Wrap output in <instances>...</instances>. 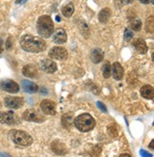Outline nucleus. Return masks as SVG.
<instances>
[{
	"label": "nucleus",
	"instance_id": "f257e3e1",
	"mask_svg": "<svg viewBox=\"0 0 154 157\" xmlns=\"http://www.w3.org/2000/svg\"><path fill=\"white\" fill-rule=\"evenodd\" d=\"M20 46L27 52L39 53L46 49L47 44L42 38L35 37L30 34H26L22 36L20 40Z\"/></svg>",
	"mask_w": 154,
	"mask_h": 157
},
{
	"label": "nucleus",
	"instance_id": "f03ea898",
	"mask_svg": "<svg viewBox=\"0 0 154 157\" xmlns=\"http://www.w3.org/2000/svg\"><path fill=\"white\" fill-rule=\"evenodd\" d=\"M37 32L43 38H49L54 31V24L51 16L42 15L38 18L36 24Z\"/></svg>",
	"mask_w": 154,
	"mask_h": 157
},
{
	"label": "nucleus",
	"instance_id": "7ed1b4c3",
	"mask_svg": "<svg viewBox=\"0 0 154 157\" xmlns=\"http://www.w3.org/2000/svg\"><path fill=\"white\" fill-rule=\"evenodd\" d=\"M95 124V119L90 114H82L74 119V126L83 132L93 130Z\"/></svg>",
	"mask_w": 154,
	"mask_h": 157
},
{
	"label": "nucleus",
	"instance_id": "20e7f679",
	"mask_svg": "<svg viewBox=\"0 0 154 157\" xmlns=\"http://www.w3.org/2000/svg\"><path fill=\"white\" fill-rule=\"evenodd\" d=\"M10 138L14 144L23 146V147H28V146L31 145L34 142V139L30 136V134L24 131H19V130H12L9 132Z\"/></svg>",
	"mask_w": 154,
	"mask_h": 157
},
{
	"label": "nucleus",
	"instance_id": "39448f33",
	"mask_svg": "<svg viewBox=\"0 0 154 157\" xmlns=\"http://www.w3.org/2000/svg\"><path fill=\"white\" fill-rule=\"evenodd\" d=\"M22 117H23V119L26 121H31V122H36V123H41L45 120V117H43V115L40 114L38 111L34 110V109L26 110Z\"/></svg>",
	"mask_w": 154,
	"mask_h": 157
},
{
	"label": "nucleus",
	"instance_id": "423d86ee",
	"mask_svg": "<svg viewBox=\"0 0 154 157\" xmlns=\"http://www.w3.org/2000/svg\"><path fill=\"white\" fill-rule=\"evenodd\" d=\"M49 56L51 59L63 61L68 58V50L62 47H54L49 51Z\"/></svg>",
	"mask_w": 154,
	"mask_h": 157
},
{
	"label": "nucleus",
	"instance_id": "0eeeda50",
	"mask_svg": "<svg viewBox=\"0 0 154 157\" xmlns=\"http://www.w3.org/2000/svg\"><path fill=\"white\" fill-rule=\"evenodd\" d=\"M41 110L43 114L49 115V116H54L56 114V105L55 102L50 99H44L40 104Z\"/></svg>",
	"mask_w": 154,
	"mask_h": 157
},
{
	"label": "nucleus",
	"instance_id": "6e6552de",
	"mask_svg": "<svg viewBox=\"0 0 154 157\" xmlns=\"http://www.w3.org/2000/svg\"><path fill=\"white\" fill-rule=\"evenodd\" d=\"M17 117L14 115V112L9 111V112H0V123L7 125H14L18 122Z\"/></svg>",
	"mask_w": 154,
	"mask_h": 157
},
{
	"label": "nucleus",
	"instance_id": "1a4fd4ad",
	"mask_svg": "<svg viewBox=\"0 0 154 157\" xmlns=\"http://www.w3.org/2000/svg\"><path fill=\"white\" fill-rule=\"evenodd\" d=\"M0 87L2 90L10 93V94H15L19 92V85L13 80H4L0 82Z\"/></svg>",
	"mask_w": 154,
	"mask_h": 157
},
{
	"label": "nucleus",
	"instance_id": "9d476101",
	"mask_svg": "<svg viewBox=\"0 0 154 157\" xmlns=\"http://www.w3.org/2000/svg\"><path fill=\"white\" fill-rule=\"evenodd\" d=\"M4 104L10 109H19L23 106L24 100L19 97H7L4 100Z\"/></svg>",
	"mask_w": 154,
	"mask_h": 157
},
{
	"label": "nucleus",
	"instance_id": "9b49d317",
	"mask_svg": "<svg viewBox=\"0 0 154 157\" xmlns=\"http://www.w3.org/2000/svg\"><path fill=\"white\" fill-rule=\"evenodd\" d=\"M39 66L41 70H43L46 73H54L57 70V64L55 62H53L52 60L50 59H44L39 62Z\"/></svg>",
	"mask_w": 154,
	"mask_h": 157
},
{
	"label": "nucleus",
	"instance_id": "f8f14e48",
	"mask_svg": "<svg viewBox=\"0 0 154 157\" xmlns=\"http://www.w3.org/2000/svg\"><path fill=\"white\" fill-rule=\"evenodd\" d=\"M51 150L54 153H56L58 155H64L68 152L67 151V147L65 146V144H63L61 141L59 140H55L51 143Z\"/></svg>",
	"mask_w": 154,
	"mask_h": 157
},
{
	"label": "nucleus",
	"instance_id": "ddd939ff",
	"mask_svg": "<svg viewBox=\"0 0 154 157\" xmlns=\"http://www.w3.org/2000/svg\"><path fill=\"white\" fill-rule=\"evenodd\" d=\"M132 46L134 47L136 51L140 54H146L148 51V48L146 42L141 38L134 39V41L132 42Z\"/></svg>",
	"mask_w": 154,
	"mask_h": 157
},
{
	"label": "nucleus",
	"instance_id": "4468645a",
	"mask_svg": "<svg viewBox=\"0 0 154 157\" xmlns=\"http://www.w3.org/2000/svg\"><path fill=\"white\" fill-rule=\"evenodd\" d=\"M21 85H22V88H23V90L26 93L34 94V93H36L39 90L38 85L36 83H34V82H30V81H27V80L22 81Z\"/></svg>",
	"mask_w": 154,
	"mask_h": 157
},
{
	"label": "nucleus",
	"instance_id": "2eb2a0df",
	"mask_svg": "<svg viewBox=\"0 0 154 157\" xmlns=\"http://www.w3.org/2000/svg\"><path fill=\"white\" fill-rule=\"evenodd\" d=\"M111 69H112V77L115 78L116 81H121L123 78L124 76V68L123 66L121 65L118 62H115L111 65Z\"/></svg>",
	"mask_w": 154,
	"mask_h": 157
},
{
	"label": "nucleus",
	"instance_id": "dca6fc26",
	"mask_svg": "<svg viewBox=\"0 0 154 157\" xmlns=\"http://www.w3.org/2000/svg\"><path fill=\"white\" fill-rule=\"evenodd\" d=\"M67 33H66V30L62 28H58L55 32L53 34V41L56 44H65L67 42Z\"/></svg>",
	"mask_w": 154,
	"mask_h": 157
},
{
	"label": "nucleus",
	"instance_id": "f3484780",
	"mask_svg": "<svg viewBox=\"0 0 154 157\" xmlns=\"http://www.w3.org/2000/svg\"><path fill=\"white\" fill-rule=\"evenodd\" d=\"M104 51L101 48H93L91 53V60L93 63H99L104 60Z\"/></svg>",
	"mask_w": 154,
	"mask_h": 157
},
{
	"label": "nucleus",
	"instance_id": "a211bd4d",
	"mask_svg": "<svg viewBox=\"0 0 154 157\" xmlns=\"http://www.w3.org/2000/svg\"><path fill=\"white\" fill-rule=\"evenodd\" d=\"M22 74L28 78H35L38 74L37 68L34 64H27L22 69Z\"/></svg>",
	"mask_w": 154,
	"mask_h": 157
},
{
	"label": "nucleus",
	"instance_id": "6ab92c4d",
	"mask_svg": "<svg viewBox=\"0 0 154 157\" xmlns=\"http://www.w3.org/2000/svg\"><path fill=\"white\" fill-rule=\"evenodd\" d=\"M111 16V10L108 8H104L103 10H100V13L98 14V19L100 21V23L102 24H106L107 23V21L109 20Z\"/></svg>",
	"mask_w": 154,
	"mask_h": 157
},
{
	"label": "nucleus",
	"instance_id": "aec40b11",
	"mask_svg": "<svg viewBox=\"0 0 154 157\" xmlns=\"http://www.w3.org/2000/svg\"><path fill=\"white\" fill-rule=\"evenodd\" d=\"M141 95L146 99H152L154 97V89L151 85H144L141 88Z\"/></svg>",
	"mask_w": 154,
	"mask_h": 157
},
{
	"label": "nucleus",
	"instance_id": "412c9836",
	"mask_svg": "<svg viewBox=\"0 0 154 157\" xmlns=\"http://www.w3.org/2000/svg\"><path fill=\"white\" fill-rule=\"evenodd\" d=\"M61 13H62L63 16H65V17H67V18L71 17V16L73 14V13H74V6H73V4H72V3H68V4H66V5L62 8Z\"/></svg>",
	"mask_w": 154,
	"mask_h": 157
},
{
	"label": "nucleus",
	"instance_id": "4be33fe9",
	"mask_svg": "<svg viewBox=\"0 0 154 157\" xmlns=\"http://www.w3.org/2000/svg\"><path fill=\"white\" fill-rule=\"evenodd\" d=\"M129 27L134 31H139L142 29V21L136 16L130 18L129 19Z\"/></svg>",
	"mask_w": 154,
	"mask_h": 157
},
{
	"label": "nucleus",
	"instance_id": "5701e85b",
	"mask_svg": "<svg viewBox=\"0 0 154 157\" xmlns=\"http://www.w3.org/2000/svg\"><path fill=\"white\" fill-rule=\"evenodd\" d=\"M77 26H78L80 32L84 35L85 38L89 37V35H90V28L86 24V22L84 20H80L78 23H77Z\"/></svg>",
	"mask_w": 154,
	"mask_h": 157
},
{
	"label": "nucleus",
	"instance_id": "b1692460",
	"mask_svg": "<svg viewBox=\"0 0 154 157\" xmlns=\"http://www.w3.org/2000/svg\"><path fill=\"white\" fill-rule=\"evenodd\" d=\"M73 116L71 114H66L62 117V125L64 128H70L72 125Z\"/></svg>",
	"mask_w": 154,
	"mask_h": 157
},
{
	"label": "nucleus",
	"instance_id": "393cba45",
	"mask_svg": "<svg viewBox=\"0 0 154 157\" xmlns=\"http://www.w3.org/2000/svg\"><path fill=\"white\" fill-rule=\"evenodd\" d=\"M146 30L147 32L149 33H153L154 30V17L151 15L150 17H148L146 21Z\"/></svg>",
	"mask_w": 154,
	"mask_h": 157
},
{
	"label": "nucleus",
	"instance_id": "a878e982",
	"mask_svg": "<svg viewBox=\"0 0 154 157\" xmlns=\"http://www.w3.org/2000/svg\"><path fill=\"white\" fill-rule=\"evenodd\" d=\"M103 76L105 78H108L111 76V65L108 62H106L103 66Z\"/></svg>",
	"mask_w": 154,
	"mask_h": 157
},
{
	"label": "nucleus",
	"instance_id": "bb28decb",
	"mask_svg": "<svg viewBox=\"0 0 154 157\" xmlns=\"http://www.w3.org/2000/svg\"><path fill=\"white\" fill-rule=\"evenodd\" d=\"M132 37H133V32L131 31L129 29H126L125 32H124V39L126 41H129V40L132 39Z\"/></svg>",
	"mask_w": 154,
	"mask_h": 157
},
{
	"label": "nucleus",
	"instance_id": "cd10ccee",
	"mask_svg": "<svg viewBox=\"0 0 154 157\" xmlns=\"http://www.w3.org/2000/svg\"><path fill=\"white\" fill-rule=\"evenodd\" d=\"M96 103H97V106L99 107V109H100L102 112H104V113H107V110L106 106H105L101 101H97Z\"/></svg>",
	"mask_w": 154,
	"mask_h": 157
},
{
	"label": "nucleus",
	"instance_id": "c85d7f7f",
	"mask_svg": "<svg viewBox=\"0 0 154 157\" xmlns=\"http://www.w3.org/2000/svg\"><path fill=\"white\" fill-rule=\"evenodd\" d=\"M12 47H13V44H12V38L9 37V38H8V40H7V42H6V48L9 50V49L12 48Z\"/></svg>",
	"mask_w": 154,
	"mask_h": 157
},
{
	"label": "nucleus",
	"instance_id": "c756f323",
	"mask_svg": "<svg viewBox=\"0 0 154 157\" xmlns=\"http://www.w3.org/2000/svg\"><path fill=\"white\" fill-rule=\"evenodd\" d=\"M140 154L142 155V156H149V157H151L152 156V154H150V153H148V152H147L146 151H144V150H142L141 151H140Z\"/></svg>",
	"mask_w": 154,
	"mask_h": 157
},
{
	"label": "nucleus",
	"instance_id": "7c9ffc66",
	"mask_svg": "<svg viewBox=\"0 0 154 157\" xmlns=\"http://www.w3.org/2000/svg\"><path fill=\"white\" fill-rule=\"evenodd\" d=\"M3 51V40L0 38V54Z\"/></svg>",
	"mask_w": 154,
	"mask_h": 157
},
{
	"label": "nucleus",
	"instance_id": "2f4dec72",
	"mask_svg": "<svg viewBox=\"0 0 154 157\" xmlns=\"http://www.w3.org/2000/svg\"><path fill=\"white\" fill-rule=\"evenodd\" d=\"M121 1L123 2V4H130V3H132L134 0H121Z\"/></svg>",
	"mask_w": 154,
	"mask_h": 157
},
{
	"label": "nucleus",
	"instance_id": "473e14b6",
	"mask_svg": "<svg viewBox=\"0 0 154 157\" xmlns=\"http://www.w3.org/2000/svg\"><path fill=\"white\" fill-rule=\"evenodd\" d=\"M139 1L143 4H148L150 2V0H139Z\"/></svg>",
	"mask_w": 154,
	"mask_h": 157
},
{
	"label": "nucleus",
	"instance_id": "72a5a7b5",
	"mask_svg": "<svg viewBox=\"0 0 154 157\" xmlns=\"http://www.w3.org/2000/svg\"><path fill=\"white\" fill-rule=\"evenodd\" d=\"M22 1H23V0H16L15 3H16V4H19V3H22Z\"/></svg>",
	"mask_w": 154,
	"mask_h": 157
},
{
	"label": "nucleus",
	"instance_id": "f704fd0d",
	"mask_svg": "<svg viewBox=\"0 0 154 157\" xmlns=\"http://www.w3.org/2000/svg\"><path fill=\"white\" fill-rule=\"evenodd\" d=\"M153 143H154V141L152 140L151 143H150V148H151V149H153Z\"/></svg>",
	"mask_w": 154,
	"mask_h": 157
}]
</instances>
